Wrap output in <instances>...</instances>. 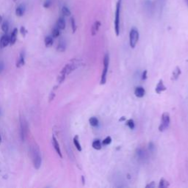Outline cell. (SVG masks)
<instances>
[{
  "instance_id": "cell-43",
  "label": "cell",
  "mask_w": 188,
  "mask_h": 188,
  "mask_svg": "<svg viewBox=\"0 0 188 188\" xmlns=\"http://www.w3.org/2000/svg\"></svg>"
},
{
  "instance_id": "cell-36",
  "label": "cell",
  "mask_w": 188,
  "mask_h": 188,
  "mask_svg": "<svg viewBox=\"0 0 188 188\" xmlns=\"http://www.w3.org/2000/svg\"><path fill=\"white\" fill-rule=\"evenodd\" d=\"M145 187H147V188L155 187V183H154V181H151V182H150L149 184H148V185L145 186Z\"/></svg>"
},
{
  "instance_id": "cell-1",
  "label": "cell",
  "mask_w": 188,
  "mask_h": 188,
  "mask_svg": "<svg viewBox=\"0 0 188 188\" xmlns=\"http://www.w3.org/2000/svg\"><path fill=\"white\" fill-rule=\"evenodd\" d=\"M122 0H118L116 3V7L115 11L114 19V29L115 33L117 36L120 35V21H121V11Z\"/></svg>"
},
{
  "instance_id": "cell-18",
  "label": "cell",
  "mask_w": 188,
  "mask_h": 188,
  "mask_svg": "<svg viewBox=\"0 0 188 188\" xmlns=\"http://www.w3.org/2000/svg\"><path fill=\"white\" fill-rule=\"evenodd\" d=\"M25 65V60H24V54L21 53L20 57H19V60H18L17 63H16V67L17 68H21V67L24 66Z\"/></svg>"
},
{
  "instance_id": "cell-14",
  "label": "cell",
  "mask_w": 188,
  "mask_h": 188,
  "mask_svg": "<svg viewBox=\"0 0 188 188\" xmlns=\"http://www.w3.org/2000/svg\"><path fill=\"white\" fill-rule=\"evenodd\" d=\"M57 27L60 29H65V21L63 17L59 18L57 21Z\"/></svg>"
},
{
  "instance_id": "cell-26",
  "label": "cell",
  "mask_w": 188,
  "mask_h": 188,
  "mask_svg": "<svg viewBox=\"0 0 188 188\" xmlns=\"http://www.w3.org/2000/svg\"><path fill=\"white\" fill-rule=\"evenodd\" d=\"M127 126L130 129H135V121L133 119H128L127 121Z\"/></svg>"
},
{
  "instance_id": "cell-19",
  "label": "cell",
  "mask_w": 188,
  "mask_h": 188,
  "mask_svg": "<svg viewBox=\"0 0 188 188\" xmlns=\"http://www.w3.org/2000/svg\"><path fill=\"white\" fill-rule=\"evenodd\" d=\"M170 186V184H169V181H167L166 179H165L164 178H162L160 179V181H159V188H166V187H168Z\"/></svg>"
},
{
  "instance_id": "cell-31",
  "label": "cell",
  "mask_w": 188,
  "mask_h": 188,
  "mask_svg": "<svg viewBox=\"0 0 188 188\" xmlns=\"http://www.w3.org/2000/svg\"><path fill=\"white\" fill-rule=\"evenodd\" d=\"M20 33H21V34L22 35V36L25 37L26 35H27V30L26 29V28L24 27H21L20 29Z\"/></svg>"
},
{
  "instance_id": "cell-5",
  "label": "cell",
  "mask_w": 188,
  "mask_h": 188,
  "mask_svg": "<svg viewBox=\"0 0 188 188\" xmlns=\"http://www.w3.org/2000/svg\"><path fill=\"white\" fill-rule=\"evenodd\" d=\"M20 121H21V139L22 141H24L25 140V137L27 136V123L25 121L24 118H20Z\"/></svg>"
},
{
  "instance_id": "cell-35",
  "label": "cell",
  "mask_w": 188,
  "mask_h": 188,
  "mask_svg": "<svg viewBox=\"0 0 188 188\" xmlns=\"http://www.w3.org/2000/svg\"><path fill=\"white\" fill-rule=\"evenodd\" d=\"M147 71L145 70L143 72L142 74V80H145V79H147Z\"/></svg>"
},
{
  "instance_id": "cell-6",
  "label": "cell",
  "mask_w": 188,
  "mask_h": 188,
  "mask_svg": "<svg viewBox=\"0 0 188 188\" xmlns=\"http://www.w3.org/2000/svg\"><path fill=\"white\" fill-rule=\"evenodd\" d=\"M33 165H34V167L35 169L38 170L41 166V163H42V159H41V157L40 156L39 153L37 152L36 150L35 149L33 151Z\"/></svg>"
},
{
  "instance_id": "cell-41",
  "label": "cell",
  "mask_w": 188,
  "mask_h": 188,
  "mask_svg": "<svg viewBox=\"0 0 188 188\" xmlns=\"http://www.w3.org/2000/svg\"><path fill=\"white\" fill-rule=\"evenodd\" d=\"M185 2H186V3L188 5V0H185Z\"/></svg>"
},
{
  "instance_id": "cell-30",
  "label": "cell",
  "mask_w": 188,
  "mask_h": 188,
  "mask_svg": "<svg viewBox=\"0 0 188 188\" xmlns=\"http://www.w3.org/2000/svg\"><path fill=\"white\" fill-rule=\"evenodd\" d=\"M2 29L5 33H7L9 29V24L7 21H5L2 25Z\"/></svg>"
},
{
  "instance_id": "cell-9",
  "label": "cell",
  "mask_w": 188,
  "mask_h": 188,
  "mask_svg": "<svg viewBox=\"0 0 188 188\" xmlns=\"http://www.w3.org/2000/svg\"><path fill=\"white\" fill-rule=\"evenodd\" d=\"M10 43V38L7 35H4L2 36V38L0 39V46L1 48H5Z\"/></svg>"
},
{
  "instance_id": "cell-38",
  "label": "cell",
  "mask_w": 188,
  "mask_h": 188,
  "mask_svg": "<svg viewBox=\"0 0 188 188\" xmlns=\"http://www.w3.org/2000/svg\"><path fill=\"white\" fill-rule=\"evenodd\" d=\"M2 22V17L1 16V15H0V24H1Z\"/></svg>"
},
{
  "instance_id": "cell-32",
  "label": "cell",
  "mask_w": 188,
  "mask_h": 188,
  "mask_svg": "<svg viewBox=\"0 0 188 188\" xmlns=\"http://www.w3.org/2000/svg\"><path fill=\"white\" fill-rule=\"evenodd\" d=\"M51 6V0H46L43 3V7L49 8Z\"/></svg>"
},
{
  "instance_id": "cell-27",
  "label": "cell",
  "mask_w": 188,
  "mask_h": 188,
  "mask_svg": "<svg viewBox=\"0 0 188 188\" xmlns=\"http://www.w3.org/2000/svg\"><path fill=\"white\" fill-rule=\"evenodd\" d=\"M71 28H72V32L73 33H74L77 30V24H76V21L75 19H74V17L71 18Z\"/></svg>"
},
{
  "instance_id": "cell-23",
  "label": "cell",
  "mask_w": 188,
  "mask_h": 188,
  "mask_svg": "<svg viewBox=\"0 0 188 188\" xmlns=\"http://www.w3.org/2000/svg\"><path fill=\"white\" fill-rule=\"evenodd\" d=\"M62 13L63 15H65V16H70L71 13L70 10L67 7L65 6H63V7H62Z\"/></svg>"
},
{
  "instance_id": "cell-8",
  "label": "cell",
  "mask_w": 188,
  "mask_h": 188,
  "mask_svg": "<svg viewBox=\"0 0 188 188\" xmlns=\"http://www.w3.org/2000/svg\"><path fill=\"white\" fill-rule=\"evenodd\" d=\"M52 143H53V146L55 148V151H56V152L57 153L59 156H60V158H63V154L61 153V150H60V145H59L58 142H57V140L56 139V137L55 136L52 137Z\"/></svg>"
},
{
  "instance_id": "cell-7",
  "label": "cell",
  "mask_w": 188,
  "mask_h": 188,
  "mask_svg": "<svg viewBox=\"0 0 188 188\" xmlns=\"http://www.w3.org/2000/svg\"><path fill=\"white\" fill-rule=\"evenodd\" d=\"M167 90V87L164 85V82H163V79H159V82H158L157 85L155 87V91L157 94H160L161 93L164 92Z\"/></svg>"
},
{
  "instance_id": "cell-2",
  "label": "cell",
  "mask_w": 188,
  "mask_h": 188,
  "mask_svg": "<svg viewBox=\"0 0 188 188\" xmlns=\"http://www.w3.org/2000/svg\"><path fill=\"white\" fill-rule=\"evenodd\" d=\"M103 70L101 76V80H100V84L104 85L107 82V76L108 70H109V54H106L104 57V60H103Z\"/></svg>"
},
{
  "instance_id": "cell-39",
  "label": "cell",
  "mask_w": 188,
  "mask_h": 188,
  "mask_svg": "<svg viewBox=\"0 0 188 188\" xmlns=\"http://www.w3.org/2000/svg\"><path fill=\"white\" fill-rule=\"evenodd\" d=\"M82 182H83V184L85 183V179H84V176H82Z\"/></svg>"
},
{
  "instance_id": "cell-25",
  "label": "cell",
  "mask_w": 188,
  "mask_h": 188,
  "mask_svg": "<svg viewBox=\"0 0 188 188\" xmlns=\"http://www.w3.org/2000/svg\"><path fill=\"white\" fill-rule=\"evenodd\" d=\"M111 143H112V137H110V136H107V137H106L102 140L101 143H102V145H108Z\"/></svg>"
},
{
  "instance_id": "cell-33",
  "label": "cell",
  "mask_w": 188,
  "mask_h": 188,
  "mask_svg": "<svg viewBox=\"0 0 188 188\" xmlns=\"http://www.w3.org/2000/svg\"><path fill=\"white\" fill-rule=\"evenodd\" d=\"M149 148L151 152H153L154 151V149H155V145H154V144L152 142H151L149 143Z\"/></svg>"
},
{
  "instance_id": "cell-22",
  "label": "cell",
  "mask_w": 188,
  "mask_h": 188,
  "mask_svg": "<svg viewBox=\"0 0 188 188\" xmlns=\"http://www.w3.org/2000/svg\"><path fill=\"white\" fill-rule=\"evenodd\" d=\"M89 123L92 127H96L99 125V120L96 117H91L89 118Z\"/></svg>"
},
{
  "instance_id": "cell-29",
  "label": "cell",
  "mask_w": 188,
  "mask_h": 188,
  "mask_svg": "<svg viewBox=\"0 0 188 188\" xmlns=\"http://www.w3.org/2000/svg\"><path fill=\"white\" fill-rule=\"evenodd\" d=\"M51 34H52V37H53V38H57V37H59L60 35V29L57 27L54 28V29H52V33H51Z\"/></svg>"
},
{
  "instance_id": "cell-28",
  "label": "cell",
  "mask_w": 188,
  "mask_h": 188,
  "mask_svg": "<svg viewBox=\"0 0 188 188\" xmlns=\"http://www.w3.org/2000/svg\"><path fill=\"white\" fill-rule=\"evenodd\" d=\"M65 77H66V75H65L64 74H62V73H60V74H59L58 77H57V82H58L59 84L63 83V82H64V80L65 79Z\"/></svg>"
},
{
  "instance_id": "cell-17",
  "label": "cell",
  "mask_w": 188,
  "mask_h": 188,
  "mask_svg": "<svg viewBox=\"0 0 188 188\" xmlns=\"http://www.w3.org/2000/svg\"><path fill=\"white\" fill-rule=\"evenodd\" d=\"M73 142H74V145H75L76 149L79 151H82V146H81V144L80 143H79V139L78 135H76L75 137H74V139H73Z\"/></svg>"
},
{
  "instance_id": "cell-4",
  "label": "cell",
  "mask_w": 188,
  "mask_h": 188,
  "mask_svg": "<svg viewBox=\"0 0 188 188\" xmlns=\"http://www.w3.org/2000/svg\"><path fill=\"white\" fill-rule=\"evenodd\" d=\"M139 31L136 27H132L129 32V45L131 48L134 49L139 41Z\"/></svg>"
},
{
  "instance_id": "cell-34",
  "label": "cell",
  "mask_w": 188,
  "mask_h": 188,
  "mask_svg": "<svg viewBox=\"0 0 188 188\" xmlns=\"http://www.w3.org/2000/svg\"><path fill=\"white\" fill-rule=\"evenodd\" d=\"M55 93L51 92V93H50L49 95V102H51V101H52L55 99Z\"/></svg>"
},
{
  "instance_id": "cell-20",
  "label": "cell",
  "mask_w": 188,
  "mask_h": 188,
  "mask_svg": "<svg viewBox=\"0 0 188 188\" xmlns=\"http://www.w3.org/2000/svg\"><path fill=\"white\" fill-rule=\"evenodd\" d=\"M45 46H46V47H48V48H49V47H51L52 45H53V38H52V37H51V36H47V37H46V38H45Z\"/></svg>"
},
{
  "instance_id": "cell-10",
  "label": "cell",
  "mask_w": 188,
  "mask_h": 188,
  "mask_svg": "<svg viewBox=\"0 0 188 188\" xmlns=\"http://www.w3.org/2000/svg\"><path fill=\"white\" fill-rule=\"evenodd\" d=\"M145 94V91L143 87L141 86H138L135 88V95L137 98H143Z\"/></svg>"
},
{
  "instance_id": "cell-15",
  "label": "cell",
  "mask_w": 188,
  "mask_h": 188,
  "mask_svg": "<svg viewBox=\"0 0 188 188\" xmlns=\"http://www.w3.org/2000/svg\"><path fill=\"white\" fill-rule=\"evenodd\" d=\"M24 11H25V7L23 5H20L19 7L16 8L15 10V15L19 16V17H21L23 16L24 13Z\"/></svg>"
},
{
  "instance_id": "cell-24",
  "label": "cell",
  "mask_w": 188,
  "mask_h": 188,
  "mask_svg": "<svg viewBox=\"0 0 188 188\" xmlns=\"http://www.w3.org/2000/svg\"><path fill=\"white\" fill-rule=\"evenodd\" d=\"M57 50L60 52H63L65 51V44L63 42H60L57 47Z\"/></svg>"
},
{
  "instance_id": "cell-12",
  "label": "cell",
  "mask_w": 188,
  "mask_h": 188,
  "mask_svg": "<svg viewBox=\"0 0 188 188\" xmlns=\"http://www.w3.org/2000/svg\"><path fill=\"white\" fill-rule=\"evenodd\" d=\"M100 27H101V22L99 21H96L94 24H93L92 27H91V34H92L93 36L96 35Z\"/></svg>"
},
{
  "instance_id": "cell-37",
  "label": "cell",
  "mask_w": 188,
  "mask_h": 188,
  "mask_svg": "<svg viewBox=\"0 0 188 188\" xmlns=\"http://www.w3.org/2000/svg\"><path fill=\"white\" fill-rule=\"evenodd\" d=\"M125 120H126V118H125V117H122L121 118H120L119 119V121H123Z\"/></svg>"
},
{
  "instance_id": "cell-40",
  "label": "cell",
  "mask_w": 188,
  "mask_h": 188,
  "mask_svg": "<svg viewBox=\"0 0 188 188\" xmlns=\"http://www.w3.org/2000/svg\"><path fill=\"white\" fill-rule=\"evenodd\" d=\"M1 143H2V137L0 136V145H1Z\"/></svg>"
},
{
  "instance_id": "cell-13",
  "label": "cell",
  "mask_w": 188,
  "mask_h": 188,
  "mask_svg": "<svg viewBox=\"0 0 188 188\" xmlns=\"http://www.w3.org/2000/svg\"><path fill=\"white\" fill-rule=\"evenodd\" d=\"M17 35H18V29L17 28H15L13 29V31L11 33V35H10V44L11 46L14 45L16 42V39H17Z\"/></svg>"
},
{
  "instance_id": "cell-21",
  "label": "cell",
  "mask_w": 188,
  "mask_h": 188,
  "mask_svg": "<svg viewBox=\"0 0 188 188\" xmlns=\"http://www.w3.org/2000/svg\"><path fill=\"white\" fill-rule=\"evenodd\" d=\"M137 157L140 159H144L145 158V151L142 149H137Z\"/></svg>"
},
{
  "instance_id": "cell-16",
  "label": "cell",
  "mask_w": 188,
  "mask_h": 188,
  "mask_svg": "<svg viewBox=\"0 0 188 188\" xmlns=\"http://www.w3.org/2000/svg\"><path fill=\"white\" fill-rule=\"evenodd\" d=\"M92 147L96 150H101L102 148V143H101V140L99 139L93 140V142L92 143Z\"/></svg>"
},
{
  "instance_id": "cell-42",
  "label": "cell",
  "mask_w": 188,
  "mask_h": 188,
  "mask_svg": "<svg viewBox=\"0 0 188 188\" xmlns=\"http://www.w3.org/2000/svg\"><path fill=\"white\" fill-rule=\"evenodd\" d=\"M13 1H14V2H15V1H17V0H13Z\"/></svg>"
},
{
  "instance_id": "cell-3",
  "label": "cell",
  "mask_w": 188,
  "mask_h": 188,
  "mask_svg": "<svg viewBox=\"0 0 188 188\" xmlns=\"http://www.w3.org/2000/svg\"><path fill=\"white\" fill-rule=\"evenodd\" d=\"M170 123H171V116L170 114L167 112L163 113L161 117V122L159 126V132H164L169 127Z\"/></svg>"
},
{
  "instance_id": "cell-11",
  "label": "cell",
  "mask_w": 188,
  "mask_h": 188,
  "mask_svg": "<svg viewBox=\"0 0 188 188\" xmlns=\"http://www.w3.org/2000/svg\"><path fill=\"white\" fill-rule=\"evenodd\" d=\"M181 74V69L179 67L177 66L176 67V69L173 70V73H172V76H171V80L176 81L179 79V77H180Z\"/></svg>"
}]
</instances>
